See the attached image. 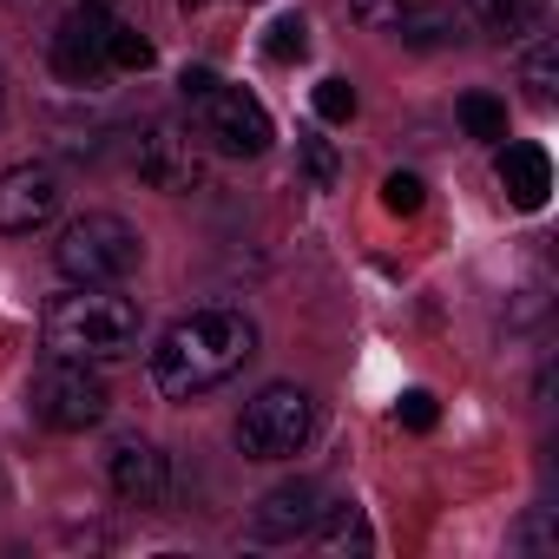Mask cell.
I'll list each match as a JSON object with an SVG mask.
<instances>
[{
    "instance_id": "cell-1",
    "label": "cell",
    "mask_w": 559,
    "mask_h": 559,
    "mask_svg": "<svg viewBox=\"0 0 559 559\" xmlns=\"http://www.w3.org/2000/svg\"><path fill=\"white\" fill-rule=\"evenodd\" d=\"M250 356H257V323L243 310H191L158 336L152 389L171 395V402H191V395L224 389Z\"/></svg>"
},
{
    "instance_id": "cell-2",
    "label": "cell",
    "mask_w": 559,
    "mask_h": 559,
    "mask_svg": "<svg viewBox=\"0 0 559 559\" xmlns=\"http://www.w3.org/2000/svg\"><path fill=\"white\" fill-rule=\"evenodd\" d=\"M47 330V349L53 356H73V362H119L139 349V304L112 297V284H73L67 297L47 304L40 317Z\"/></svg>"
},
{
    "instance_id": "cell-3",
    "label": "cell",
    "mask_w": 559,
    "mask_h": 559,
    "mask_svg": "<svg viewBox=\"0 0 559 559\" xmlns=\"http://www.w3.org/2000/svg\"><path fill=\"white\" fill-rule=\"evenodd\" d=\"M53 263H60L67 284H119V276H132L145 263V237L112 211H86L60 230Z\"/></svg>"
},
{
    "instance_id": "cell-4",
    "label": "cell",
    "mask_w": 559,
    "mask_h": 559,
    "mask_svg": "<svg viewBox=\"0 0 559 559\" xmlns=\"http://www.w3.org/2000/svg\"><path fill=\"white\" fill-rule=\"evenodd\" d=\"M310 428H317L310 395H304L297 382H270V389H257V395L243 402V415H237V448H243V461H290V454L310 441Z\"/></svg>"
},
{
    "instance_id": "cell-5",
    "label": "cell",
    "mask_w": 559,
    "mask_h": 559,
    "mask_svg": "<svg viewBox=\"0 0 559 559\" xmlns=\"http://www.w3.org/2000/svg\"><path fill=\"white\" fill-rule=\"evenodd\" d=\"M27 408H34V421H40V428H53V435H86V428H99V421H106L112 389L93 376V362L53 356V362L34 376Z\"/></svg>"
},
{
    "instance_id": "cell-6",
    "label": "cell",
    "mask_w": 559,
    "mask_h": 559,
    "mask_svg": "<svg viewBox=\"0 0 559 559\" xmlns=\"http://www.w3.org/2000/svg\"><path fill=\"white\" fill-rule=\"evenodd\" d=\"M191 126H198V139H204L211 152H230V158H257V152H270V139H276L270 112H263L243 86H224V80L191 99Z\"/></svg>"
},
{
    "instance_id": "cell-7",
    "label": "cell",
    "mask_w": 559,
    "mask_h": 559,
    "mask_svg": "<svg viewBox=\"0 0 559 559\" xmlns=\"http://www.w3.org/2000/svg\"><path fill=\"white\" fill-rule=\"evenodd\" d=\"M139 178H145L152 191H171V198L204 191V185H211V152H204L198 126L158 119V126L139 139Z\"/></svg>"
},
{
    "instance_id": "cell-8",
    "label": "cell",
    "mask_w": 559,
    "mask_h": 559,
    "mask_svg": "<svg viewBox=\"0 0 559 559\" xmlns=\"http://www.w3.org/2000/svg\"><path fill=\"white\" fill-rule=\"evenodd\" d=\"M112 8L119 0H80L53 34V73L67 86H99L106 80V34H112Z\"/></svg>"
},
{
    "instance_id": "cell-9",
    "label": "cell",
    "mask_w": 559,
    "mask_h": 559,
    "mask_svg": "<svg viewBox=\"0 0 559 559\" xmlns=\"http://www.w3.org/2000/svg\"><path fill=\"white\" fill-rule=\"evenodd\" d=\"M60 171L53 165H14V171H0V230L8 237H27L40 224H53L60 211Z\"/></svg>"
},
{
    "instance_id": "cell-10",
    "label": "cell",
    "mask_w": 559,
    "mask_h": 559,
    "mask_svg": "<svg viewBox=\"0 0 559 559\" xmlns=\"http://www.w3.org/2000/svg\"><path fill=\"white\" fill-rule=\"evenodd\" d=\"M317 487L310 480H284V487H270L263 500H257V513H250V533L257 539H297V533H310L317 526Z\"/></svg>"
},
{
    "instance_id": "cell-11",
    "label": "cell",
    "mask_w": 559,
    "mask_h": 559,
    "mask_svg": "<svg viewBox=\"0 0 559 559\" xmlns=\"http://www.w3.org/2000/svg\"><path fill=\"white\" fill-rule=\"evenodd\" d=\"M493 178H500V191H507L513 211H539L546 191H552V158H546V145H526L520 139V145H500Z\"/></svg>"
},
{
    "instance_id": "cell-12",
    "label": "cell",
    "mask_w": 559,
    "mask_h": 559,
    "mask_svg": "<svg viewBox=\"0 0 559 559\" xmlns=\"http://www.w3.org/2000/svg\"><path fill=\"white\" fill-rule=\"evenodd\" d=\"M106 474H112V493L126 507H158L165 500V454L152 441H119L112 461H106Z\"/></svg>"
},
{
    "instance_id": "cell-13",
    "label": "cell",
    "mask_w": 559,
    "mask_h": 559,
    "mask_svg": "<svg viewBox=\"0 0 559 559\" xmlns=\"http://www.w3.org/2000/svg\"><path fill=\"white\" fill-rule=\"evenodd\" d=\"M520 86H526L533 106H552V99H559V40H533V47H526Z\"/></svg>"
},
{
    "instance_id": "cell-14",
    "label": "cell",
    "mask_w": 559,
    "mask_h": 559,
    "mask_svg": "<svg viewBox=\"0 0 559 559\" xmlns=\"http://www.w3.org/2000/svg\"><path fill=\"white\" fill-rule=\"evenodd\" d=\"M317 520H323V546L330 552H376V533H369V520H362L356 500H343V507H330Z\"/></svg>"
},
{
    "instance_id": "cell-15",
    "label": "cell",
    "mask_w": 559,
    "mask_h": 559,
    "mask_svg": "<svg viewBox=\"0 0 559 559\" xmlns=\"http://www.w3.org/2000/svg\"><path fill=\"white\" fill-rule=\"evenodd\" d=\"M145 67H152V40L139 27L112 21V34H106V73H145Z\"/></svg>"
},
{
    "instance_id": "cell-16",
    "label": "cell",
    "mask_w": 559,
    "mask_h": 559,
    "mask_svg": "<svg viewBox=\"0 0 559 559\" xmlns=\"http://www.w3.org/2000/svg\"><path fill=\"white\" fill-rule=\"evenodd\" d=\"M461 126H467V139L500 145V139H507V106H500L493 93H461Z\"/></svg>"
},
{
    "instance_id": "cell-17",
    "label": "cell",
    "mask_w": 559,
    "mask_h": 559,
    "mask_svg": "<svg viewBox=\"0 0 559 559\" xmlns=\"http://www.w3.org/2000/svg\"><path fill=\"white\" fill-rule=\"evenodd\" d=\"M297 158H304V178H310L317 191H336V185H343V158H336V145H330V139L304 132V139H297Z\"/></svg>"
},
{
    "instance_id": "cell-18",
    "label": "cell",
    "mask_w": 559,
    "mask_h": 559,
    "mask_svg": "<svg viewBox=\"0 0 559 559\" xmlns=\"http://www.w3.org/2000/svg\"><path fill=\"white\" fill-rule=\"evenodd\" d=\"M310 53V27H304V14H284L270 34H263V60H276V67H290V60H304Z\"/></svg>"
},
{
    "instance_id": "cell-19",
    "label": "cell",
    "mask_w": 559,
    "mask_h": 559,
    "mask_svg": "<svg viewBox=\"0 0 559 559\" xmlns=\"http://www.w3.org/2000/svg\"><path fill=\"white\" fill-rule=\"evenodd\" d=\"M421 204H428V185H421L415 171H389V178H382V211H389V217H415Z\"/></svg>"
},
{
    "instance_id": "cell-20",
    "label": "cell",
    "mask_w": 559,
    "mask_h": 559,
    "mask_svg": "<svg viewBox=\"0 0 559 559\" xmlns=\"http://www.w3.org/2000/svg\"><path fill=\"white\" fill-rule=\"evenodd\" d=\"M356 106H362V99H356L349 80H323V86H317V119L343 126V119H356Z\"/></svg>"
},
{
    "instance_id": "cell-21",
    "label": "cell",
    "mask_w": 559,
    "mask_h": 559,
    "mask_svg": "<svg viewBox=\"0 0 559 559\" xmlns=\"http://www.w3.org/2000/svg\"><path fill=\"white\" fill-rule=\"evenodd\" d=\"M395 421H402V428H408V435H428V428H435V421H441V402H435V395H428V389H408V395H402V402H395Z\"/></svg>"
},
{
    "instance_id": "cell-22",
    "label": "cell",
    "mask_w": 559,
    "mask_h": 559,
    "mask_svg": "<svg viewBox=\"0 0 559 559\" xmlns=\"http://www.w3.org/2000/svg\"><path fill=\"white\" fill-rule=\"evenodd\" d=\"M395 34H402L408 47H441V40H448V21H441V14H395Z\"/></svg>"
},
{
    "instance_id": "cell-23",
    "label": "cell",
    "mask_w": 559,
    "mask_h": 559,
    "mask_svg": "<svg viewBox=\"0 0 559 559\" xmlns=\"http://www.w3.org/2000/svg\"><path fill=\"white\" fill-rule=\"evenodd\" d=\"M349 8H356V21H369V27H395L402 0H349Z\"/></svg>"
},
{
    "instance_id": "cell-24",
    "label": "cell",
    "mask_w": 559,
    "mask_h": 559,
    "mask_svg": "<svg viewBox=\"0 0 559 559\" xmlns=\"http://www.w3.org/2000/svg\"><path fill=\"white\" fill-rule=\"evenodd\" d=\"M211 86H217V73H211V67H185V73H178V93H185V106H191L198 93H211Z\"/></svg>"
},
{
    "instance_id": "cell-25",
    "label": "cell",
    "mask_w": 559,
    "mask_h": 559,
    "mask_svg": "<svg viewBox=\"0 0 559 559\" xmlns=\"http://www.w3.org/2000/svg\"><path fill=\"white\" fill-rule=\"evenodd\" d=\"M0 119H8V73H0Z\"/></svg>"
},
{
    "instance_id": "cell-26",
    "label": "cell",
    "mask_w": 559,
    "mask_h": 559,
    "mask_svg": "<svg viewBox=\"0 0 559 559\" xmlns=\"http://www.w3.org/2000/svg\"><path fill=\"white\" fill-rule=\"evenodd\" d=\"M14 8H34V0H14Z\"/></svg>"
}]
</instances>
